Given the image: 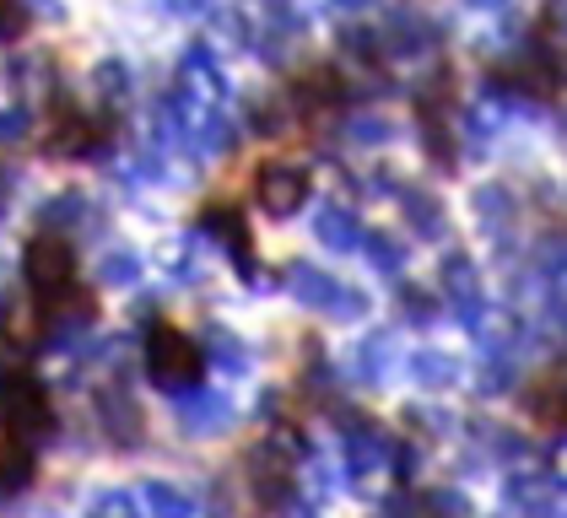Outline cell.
<instances>
[{
	"label": "cell",
	"mask_w": 567,
	"mask_h": 518,
	"mask_svg": "<svg viewBox=\"0 0 567 518\" xmlns=\"http://www.w3.org/2000/svg\"><path fill=\"white\" fill-rule=\"evenodd\" d=\"M22 270H28V292H33V308H39V313H54L60 302L71 298V287H76V255H71V244L54 238V232L28 244Z\"/></svg>",
	"instance_id": "1"
},
{
	"label": "cell",
	"mask_w": 567,
	"mask_h": 518,
	"mask_svg": "<svg viewBox=\"0 0 567 518\" xmlns=\"http://www.w3.org/2000/svg\"><path fill=\"white\" fill-rule=\"evenodd\" d=\"M0 422L17 432L22 443L44 437V432L54 427V411H49L44 384L28 379V373H6V379H0Z\"/></svg>",
	"instance_id": "2"
},
{
	"label": "cell",
	"mask_w": 567,
	"mask_h": 518,
	"mask_svg": "<svg viewBox=\"0 0 567 518\" xmlns=\"http://www.w3.org/2000/svg\"><path fill=\"white\" fill-rule=\"evenodd\" d=\"M146 367H152V379L157 384H195L200 379V345L189 341L178 324H152V335H146Z\"/></svg>",
	"instance_id": "3"
},
{
	"label": "cell",
	"mask_w": 567,
	"mask_h": 518,
	"mask_svg": "<svg viewBox=\"0 0 567 518\" xmlns=\"http://www.w3.org/2000/svg\"><path fill=\"white\" fill-rule=\"evenodd\" d=\"M255 195H260L265 211H276V216L298 211L308 195V173L298 168V163H265V168L255 173Z\"/></svg>",
	"instance_id": "4"
},
{
	"label": "cell",
	"mask_w": 567,
	"mask_h": 518,
	"mask_svg": "<svg viewBox=\"0 0 567 518\" xmlns=\"http://www.w3.org/2000/svg\"><path fill=\"white\" fill-rule=\"evenodd\" d=\"M28 448H33V443H22L17 432L0 422V480H6V486H17L22 475L33 470V454H28Z\"/></svg>",
	"instance_id": "5"
},
{
	"label": "cell",
	"mask_w": 567,
	"mask_h": 518,
	"mask_svg": "<svg viewBox=\"0 0 567 518\" xmlns=\"http://www.w3.org/2000/svg\"><path fill=\"white\" fill-rule=\"evenodd\" d=\"M22 28V11H17V0H0V39H11Z\"/></svg>",
	"instance_id": "6"
}]
</instances>
